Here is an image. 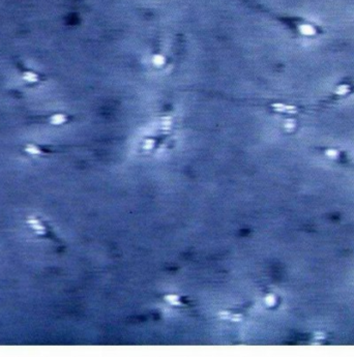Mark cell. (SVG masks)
I'll return each mask as SVG.
<instances>
[{"instance_id":"1","label":"cell","mask_w":354,"mask_h":357,"mask_svg":"<svg viewBox=\"0 0 354 357\" xmlns=\"http://www.w3.org/2000/svg\"><path fill=\"white\" fill-rule=\"evenodd\" d=\"M27 224L32 228V230L35 231V233L38 235H43L46 234V227L42 224L40 220L35 219V217H30L27 220Z\"/></svg>"},{"instance_id":"2","label":"cell","mask_w":354,"mask_h":357,"mask_svg":"<svg viewBox=\"0 0 354 357\" xmlns=\"http://www.w3.org/2000/svg\"><path fill=\"white\" fill-rule=\"evenodd\" d=\"M26 151L28 153H31V154H38V153L40 152L35 146H31V145L28 146V147L26 148Z\"/></svg>"},{"instance_id":"3","label":"cell","mask_w":354,"mask_h":357,"mask_svg":"<svg viewBox=\"0 0 354 357\" xmlns=\"http://www.w3.org/2000/svg\"><path fill=\"white\" fill-rule=\"evenodd\" d=\"M167 299H168V301H170L171 303H174V304H177V303H178V297H177V296H174V295H170V296H167Z\"/></svg>"}]
</instances>
